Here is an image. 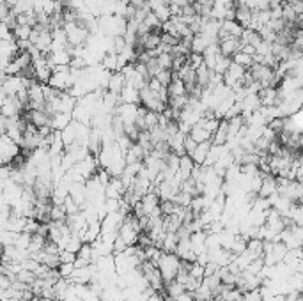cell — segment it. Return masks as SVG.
<instances>
[{
	"label": "cell",
	"instance_id": "cell-1",
	"mask_svg": "<svg viewBox=\"0 0 303 301\" xmlns=\"http://www.w3.org/2000/svg\"><path fill=\"white\" fill-rule=\"evenodd\" d=\"M181 264H183V260L177 257V253H165L163 252L161 259L158 260V269H160L161 276H163V282L170 283L172 280L177 278V274H179V269H181Z\"/></svg>",
	"mask_w": 303,
	"mask_h": 301
},
{
	"label": "cell",
	"instance_id": "cell-2",
	"mask_svg": "<svg viewBox=\"0 0 303 301\" xmlns=\"http://www.w3.org/2000/svg\"><path fill=\"white\" fill-rule=\"evenodd\" d=\"M0 151H2V163L13 165L16 158L22 154V145L16 144L11 137L2 135V142H0Z\"/></svg>",
	"mask_w": 303,
	"mask_h": 301
},
{
	"label": "cell",
	"instance_id": "cell-3",
	"mask_svg": "<svg viewBox=\"0 0 303 301\" xmlns=\"http://www.w3.org/2000/svg\"><path fill=\"white\" fill-rule=\"evenodd\" d=\"M213 147V142H202V144L197 145V149L193 151L192 154V160L195 161V165H204L207 160V156H209V151H211Z\"/></svg>",
	"mask_w": 303,
	"mask_h": 301
},
{
	"label": "cell",
	"instance_id": "cell-4",
	"mask_svg": "<svg viewBox=\"0 0 303 301\" xmlns=\"http://www.w3.org/2000/svg\"><path fill=\"white\" fill-rule=\"evenodd\" d=\"M211 142L215 145H227V142H229V126H227V121L223 119L222 122H220L218 130L213 133V138Z\"/></svg>",
	"mask_w": 303,
	"mask_h": 301
},
{
	"label": "cell",
	"instance_id": "cell-5",
	"mask_svg": "<svg viewBox=\"0 0 303 301\" xmlns=\"http://www.w3.org/2000/svg\"><path fill=\"white\" fill-rule=\"evenodd\" d=\"M169 96L170 98H179V96H186L188 94V87H186V84H184L181 78L174 77V80L170 82L169 87Z\"/></svg>",
	"mask_w": 303,
	"mask_h": 301
},
{
	"label": "cell",
	"instance_id": "cell-6",
	"mask_svg": "<svg viewBox=\"0 0 303 301\" xmlns=\"http://www.w3.org/2000/svg\"><path fill=\"white\" fill-rule=\"evenodd\" d=\"M190 137L193 138V140L197 142V144H202V142H209L213 138V135L209 133V131H206L204 128H200L199 124H195V126L192 128V131H190Z\"/></svg>",
	"mask_w": 303,
	"mask_h": 301
},
{
	"label": "cell",
	"instance_id": "cell-7",
	"mask_svg": "<svg viewBox=\"0 0 303 301\" xmlns=\"http://www.w3.org/2000/svg\"><path fill=\"white\" fill-rule=\"evenodd\" d=\"M158 64L161 66V69H165V71H172L174 69V55L172 54H160L158 55Z\"/></svg>",
	"mask_w": 303,
	"mask_h": 301
},
{
	"label": "cell",
	"instance_id": "cell-8",
	"mask_svg": "<svg viewBox=\"0 0 303 301\" xmlns=\"http://www.w3.org/2000/svg\"><path fill=\"white\" fill-rule=\"evenodd\" d=\"M59 259H61V264H75L78 259V253L69 252V250H61Z\"/></svg>",
	"mask_w": 303,
	"mask_h": 301
},
{
	"label": "cell",
	"instance_id": "cell-9",
	"mask_svg": "<svg viewBox=\"0 0 303 301\" xmlns=\"http://www.w3.org/2000/svg\"><path fill=\"white\" fill-rule=\"evenodd\" d=\"M243 301H264V297L261 294V289H253L243 292Z\"/></svg>",
	"mask_w": 303,
	"mask_h": 301
},
{
	"label": "cell",
	"instance_id": "cell-10",
	"mask_svg": "<svg viewBox=\"0 0 303 301\" xmlns=\"http://www.w3.org/2000/svg\"><path fill=\"white\" fill-rule=\"evenodd\" d=\"M197 145H199V144H197V142L188 135V137H186V142H184V153L188 154V156H192L193 151L197 149Z\"/></svg>",
	"mask_w": 303,
	"mask_h": 301
},
{
	"label": "cell",
	"instance_id": "cell-11",
	"mask_svg": "<svg viewBox=\"0 0 303 301\" xmlns=\"http://www.w3.org/2000/svg\"><path fill=\"white\" fill-rule=\"evenodd\" d=\"M59 271H61L62 278H69L75 271V264H61V266H59Z\"/></svg>",
	"mask_w": 303,
	"mask_h": 301
}]
</instances>
